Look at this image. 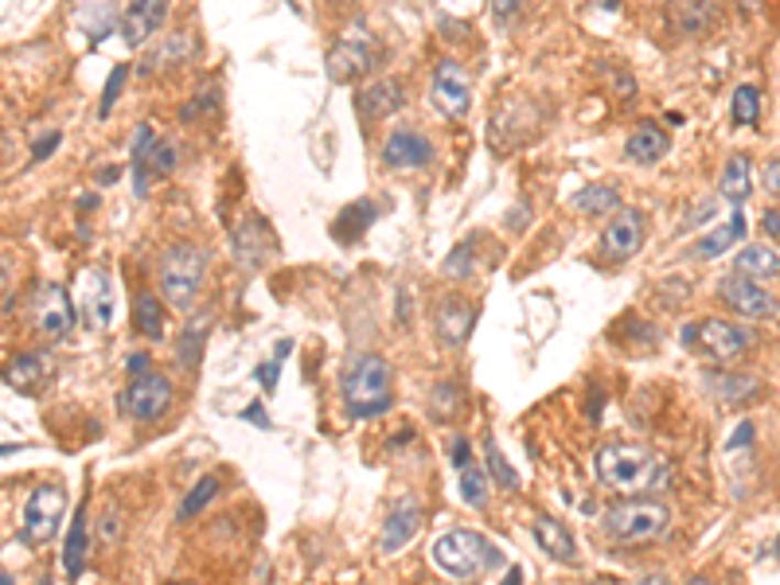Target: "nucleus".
<instances>
[{"label":"nucleus","instance_id":"obj_1","mask_svg":"<svg viewBox=\"0 0 780 585\" xmlns=\"http://www.w3.org/2000/svg\"><path fill=\"white\" fill-rule=\"evenodd\" d=\"M391 383H395V371L383 355H360L352 360V367L343 371L340 390H343V406H348V418H375V413H386L395 395H391Z\"/></svg>","mask_w":780,"mask_h":585},{"label":"nucleus","instance_id":"obj_2","mask_svg":"<svg viewBox=\"0 0 780 585\" xmlns=\"http://www.w3.org/2000/svg\"><path fill=\"white\" fill-rule=\"evenodd\" d=\"M597 476L613 492H644L668 484L663 461L644 445H605L597 453Z\"/></svg>","mask_w":780,"mask_h":585},{"label":"nucleus","instance_id":"obj_3","mask_svg":"<svg viewBox=\"0 0 780 585\" xmlns=\"http://www.w3.org/2000/svg\"><path fill=\"white\" fill-rule=\"evenodd\" d=\"M433 562H438L441 574H449L453 582H472V577L484 574V570L499 566L504 554H499L496 542H488L481 531L453 527V531H446L433 542Z\"/></svg>","mask_w":780,"mask_h":585},{"label":"nucleus","instance_id":"obj_4","mask_svg":"<svg viewBox=\"0 0 780 585\" xmlns=\"http://www.w3.org/2000/svg\"><path fill=\"white\" fill-rule=\"evenodd\" d=\"M204 274H207V250L191 246V242L172 246L161 258V269H156L161 297L172 309H191L199 297V285H204Z\"/></svg>","mask_w":780,"mask_h":585},{"label":"nucleus","instance_id":"obj_5","mask_svg":"<svg viewBox=\"0 0 780 585\" xmlns=\"http://www.w3.org/2000/svg\"><path fill=\"white\" fill-rule=\"evenodd\" d=\"M671 523V511L656 499H625L605 511V534L620 547H644V542L660 539Z\"/></svg>","mask_w":780,"mask_h":585},{"label":"nucleus","instance_id":"obj_6","mask_svg":"<svg viewBox=\"0 0 780 585\" xmlns=\"http://www.w3.org/2000/svg\"><path fill=\"white\" fill-rule=\"evenodd\" d=\"M683 340L695 344L699 355L718 363V367H734V363L746 360V352L754 347V332H749V328L734 324V320H718V317H706L699 320L695 328H686Z\"/></svg>","mask_w":780,"mask_h":585},{"label":"nucleus","instance_id":"obj_7","mask_svg":"<svg viewBox=\"0 0 780 585\" xmlns=\"http://www.w3.org/2000/svg\"><path fill=\"white\" fill-rule=\"evenodd\" d=\"M67 516V488L59 481H47L40 488H32L24 504V516H20V539L28 547H43L59 534V523Z\"/></svg>","mask_w":780,"mask_h":585},{"label":"nucleus","instance_id":"obj_8","mask_svg":"<svg viewBox=\"0 0 780 585\" xmlns=\"http://www.w3.org/2000/svg\"><path fill=\"white\" fill-rule=\"evenodd\" d=\"M32 328L40 340H63L75 328V305H70V292L63 285H43L32 301Z\"/></svg>","mask_w":780,"mask_h":585},{"label":"nucleus","instance_id":"obj_9","mask_svg":"<svg viewBox=\"0 0 780 585\" xmlns=\"http://www.w3.org/2000/svg\"><path fill=\"white\" fill-rule=\"evenodd\" d=\"M718 297L726 309H734L738 317H749V320H769L780 312L777 297L765 292L761 282H749V277H741V274L726 277V282L718 285Z\"/></svg>","mask_w":780,"mask_h":585},{"label":"nucleus","instance_id":"obj_10","mask_svg":"<svg viewBox=\"0 0 780 585\" xmlns=\"http://www.w3.org/2000/svg\"><path fill=\"white\" fill-rule=\"evenodd\" d=\"M125 410L129 418H138V422H156V418H164V410L172 406V383L164 379V375H141V379H133L125 387Z\"/></svg>","mask_w":780,"mask_h":585},{"label":"nucleus","instance_id":"obj_11","mask_svg":"<svg viewBox=\"0 0 780 585\" xmlns=\"http://www.w3.org/2000/svg\"><path fill=\"white\" fill-rule=\"evenodd\" d=\"M371 63H375V52H371V40L367 32H348L336 40V47L328 52V75L336 78V82H352V78L367 75Z\"/></svg>","mask_w":780,"mask_h":585},{"label":"nucleus","instance_id":"obj_12","mask_svg":"<svg viewBox=\"0 0 780 585\" xmlns=\"http://www.w3.org/2000/svg\"><path fill=\"white\" fill-rule=\"evenodd\" d=\"M78 309H83L90 328H110L113 324V282L106 269H86L78 282Z\"/></svg>","mask_w":780,"mask_h":585},{"label":"nucleus","instance_id":"obj_13","mask_svg":"<svg viewBox=\"0 0 780 585\" xmlns=\"http://www.w3.org/2000/svg\"><path fill=\"white\" fill-rule=\"evenodd\" d=\"M644 216L640 211H633V207H625V211H617V216L609 219V227L601 231V246H605V254H609L613 262H628L636 254V250L644 246Z\"/></svg>","mask_w":780,"mask_h":585},{"label":"nucleus","instance_id":"obj_14","mask_svg":"<svg viewBox=\"0 0 780 585\" xmlns=\"http://www.w3.org/2000/svg\"><path fill=\"white\" fill-rule=\"evenodd\" d=\"M469 98L472 90L464 70L453 59H441L438 70H433V102H438V110L449 113V118H464L469 113Z\"/></svg>","mask_w":780,"mask_h":585},{"label":"nucleus","instance_id":"obj_15","mask_svg":"<svg viewBox=\"0 0 780 585\" xmlns=\"http://www.w3.org/2000/svg\"><path fill=\"white\" fill-rule=\"evenodd\" d=\"M433 161V145H429L421 133L398 130L386 137L383 145V164L386 168H398V173H410V168H426Z\"/></svg>","mask_w":780,"mask_h":585},{"label":"nucleus","instance_id":"obj_16","mask_svg":"<svg viewBox=\"0 0 780 585\" xmlns=\"http://www.w3.org/2000/svg\"><path fill=\"white\" fill-rule=\"evenodd\" d=\"M418 527H421V504L414 496H403L395 508H391V516H386V523H383V554L403 551L406 542H414Z\"/></svg>","mask_w":780,"mask_h":585},{"label":"nucleus","instance_id":"obj_17","mask_svg":"<svg viewBox=\"0 0 780 585\" xmlns=\"http://www.w3.org/2000/svg\"><path fill=\"white\" fill-rule=\"evenodd\" d=\"M168 16V0H133L121 16V35H125L129 47H141L156 27Z\"/></svg>","mask_w":780,"mask_h":585},{"label":"nucleus","instance_id":"obj_18","mask_svg":"<svg viewBox=\"0 0 780 585\" xmlns=\"http://www.w3.org/2000/svg\"><path fill=\"white\" fill-rule=\"evenodd\" d=\"M47 375H52V355L28 352V355H17V360L9 363L4 383H9L12 390H20V395H35V390L47 383Z\"/></svg>","mask_w":780,"mask_h":585},{"label":"nucleus","instance_id":"obj_19","mask_svg":"<svg viewBox=\"0 0 780 585\" xmlns=\"http://www.w3.org/2000/svg\"><path fill=\"white\" fill-rule=\"evenodd\" d=\"M703 387L711 390L718 402H734V406L761 395V379H754V375H734V371H706Z\"/></svg>","mask_w":780,"mask_h":585},{"label":"nucleus","instance_id":"obj_20","mask_svg":"<svg viewBox=\"0 0 780 585\" xmlns=\"http://www.w3.org/2000/svg\"><path fill=\"white\" fill-rule=\"evenodd\" d=\"M403 106V87H398L395 78H378L355 98V118L360 121H375V118H386V113H395Z\"/></svg>","mask_w":780,"mask_h":585},{"label":"nucleus","instance_id":"obj_21","mask_svg":"<svg viewBox=\"0 0 780 585\" xmlns=\"http://www.w3.org/2000/svg\"><path fill=\"white\" fill-rule=\"evenodd\" d=\"M535 542H539V551L547 554V559L567 562V566H574V562H578V542H574V534H570L567 527L558 523V519H550V516H539V519H535Z\"/></svg>","mask_w":780,"mask_h":585},{"label":"nucleus","instance_id":"obj_22","mask_svg":"<svg viewBox=\"0 0 780 585\" xmlns=\"http://www.w3.org/2000/svg\"><path fill=\"white\" fill-rule=\"evenodd\" d=\"M668 16L683 35H703L718 20V0H668Z\"/></svg>","mask_w":780,"mask_h":585},{"label":"nucleus","instance_id":"obj_23","mask_svg":"<svg viewBox=\"0 0 780 585\" xmlns=\"http://www.w3.org/2000/svg\"><path fill=\"white\" fill-rule=\"evenodd\" d=\"M668 148H671V137L656 125V121H640L625 141L628 161H640V164H656L660 156H668Z\"/></svg>","mask_w":780,"mask_h":585},{"label":"nucleus","instance_id":"obj_24","mask_svg":"<svg viewBox=\"0 0 780 585\" xmlns=\"http://www.w3.org/2000/svg\"><path fill=\"white\" fill-rule=\"evenodd\" d=\"M266 231L270 227L262 223L257 216H246L231 231V246H234V254H239V262L246 269H254L257 262H262V254H266Z\"/></svg>","mask_w":780,"mask_h":585},{"label":"nucleus","instance_id":"obj_25","mask_svg":"<svg viewBox=\"0 0 780 585\" xmlns=\"http://www.w3.org/2000/svg\"><path fill=\"white\" fill-rule=\"evenodd\" d=\"M734 274L749 277V282H772L780 274V254L765 242H754L734 258Z\"/></svg>","mask_w":780,"mask_h":585},{"label":"nucleus","instance_id":"obj_26","mask_svg":"<svg viewBox=\"0 0 780 585\" xmlns=\"http://www.w3.org/2000/svg\"><path fill=\"white\" fill-rule=\"evenodd\" d=\"M472 324H476V312H472L469 305H464V301H441V309H438V336H441V344H449V347L464 344V340H469V332H472Z\"/></svg>","mask_w":780,"mask_h":585},{"label":"nucleus","instance_id":"obj_27","mask_svg":"<svg viewBox=\"0 0 780 585\" xmlns=\"http://www.w3.org/2000/svg\"><path fill=\"white\" fill-rule=\"evenodd\" d=\"M375 203H371V199H360V203H348L340 211V216H336V223H332V231H336V239L340 242H352V239H360L363 231H367L371 223H375Z\"/></svg>","mask_w":780,"mask_h":585},{"label":"nucleus","instance_id":"obj_28","mask_svg":"<svg viewBox=\"0 0 780 585\" xmlns=\"http://www.w3.org/2000/svg\"><path fill=\"white\" fill-rule=\"evenodd\" d=\"M722 199L734 203L738 211L749 199V156L746 153H734L726 161V173H722Z\"/></svg>","mask_w":780,"mask_h":585},{"label":"nucleus","instance_id":"obj_29","mask_svg":"<svg viewBox=\"0 0 780 585\" xmlns=\"http://www.w3.org/2000/svg\"><path fill=\"white\" fill-rule=\"evenodd\" d=\"M574 211L578 216H609V211H617L620 207V196L617 188H609V184H590V188L574 191Z\"/></svg>","mask_w":780,"mask_h":585},{"label":"nucleus","instance_id":"obj_30","mask_svg":"<svg viewBox=\"0 0 780 585\" xmlns=\"http://www.w3.org/2000/svg\"><path fill=\"white\" fill-rule=\"evenodd\" d=\"M746 234V216L741 211H734V219L729 223H722V227H714L711 234H703V242H699V258H718V254H726L734 242Z\"/></svg>","mask_w":780,"mask_h":585},{"label":"nucleus","instance_id":"obj_31","mask_svg":"<svg viewBox=\"0 0 780 585\" xmlns=\"http://www.w3.org/2000/svg\"><path fill=\"white\" fill-rule=\"evenodd\" d=\"M86 547H90V534H86V511L78 508L75 523H70L67 531V542H63V570H67V577H78L86 566Z\"/></svg>","mask_w":780,"mask_h":585},{"label":"nucleus","instance_id":"obj_32","mask_svg":"<svg viewBox=\"0 0 780 585\" xmlns=\"http://www.w3.org/2000/svg\"><path fill=\"white\" fill-rule=\"evenodd\" d=\"M488 481H492V476L484 473V468H476V465L461 468V481H457V488H461V499L469 504V508H484V504H488Z\"/></svg>","mask_w":780,"mask_h":585},{"label":"nucleus","instance_id":"obj_33","mask_svg":"<svg viewBox=\"0 0 780 585\" xmlns=\"http://www.w3.org/2000/svg\"><path fill=\"white\" fill-rule=\"evenodd\" d=\"M204 340H207V320H191L188 332L176 340V355H180L184 371H196L199 355H204Z\"/></svg>","mask_w":780,"mask_h":585},{"label":"nucleus","instance_id":"obj_34","mask_svg":"<svg viewBox=\"0 0 780 585\" xmlns=\"http://www.w3.org/2000/svg\"><path fill=\"white\" fill-rule=\"evenodd\" d=\"M215 492H219V481H215V476H204V481H199L196 488H191L188 496L180 499V511H176V519H180V523H191V519H196L199 511H204L207 504L215 499Z\"/></svg>","mask_w":780,"mask_h":585},{"label":"nucleus","instance_id":"obj_35","mask_svg":"<svg viewBox=\"0 0 780 585\" xmlns=\"http://www.w3.org/2000/svg\"><path fill=\"white\" fill-rule=\"evenodd\" d=\"M138 332H145L149 340L164 336V309L153 292H141L138 297Z\"/></svg>","mask_w":780,"mask_h":585},{"label":"nucleus","instance_id":"obj_36","mask_svg":"<svg viewBox=\"0 0 780 585\" xmlns=\"http://www.w3.org/2000/svg\"><path fill=\"white\" fill-rule=\"evenodd\" d=\"M734 125H757V118H761V90L757 87H738L734 90Z\"/></svg>","mask_w":780,"mask_h":585},{"label":"nucleus","instance_id":"obj_37","mask_svg":"<svg viewBox=\"0 0 780 585\" xmlns=\"http://www.w3.org/2000/svg\"><path fill=\"white\" fill-rule=\"evenodd\" d=\"M484 456H488V476L499 484V488H504V492H515V488H519V476H515V468L507 465L504 453H499L496 441H492V438L484 441Z\"/></svg>","mask_w":780,"mask_h":585},{"label":"nucleus","instance_id":"obj_38","mask_svg":"<svg viewBox=\"0 0 780 585\" xmlns=\"http://www.w3.org/2000/svg\"><path fill=\"white\" fill-rule=\"evenodd\" d=\"M472 250H476V239H464L461 246H453V254H449L441 269H446L449 277H469L472 266H476V262H472Z\"/></svg>","mask_w":780,"mask_h":585},{"label":"nucleus","instance_id":"obj_39","mask_svg":"<svg viewBox=\"0 0 780 585\" xmlns=\"http://www.w3.org/2000/svg\"><path fill=\"white\" fill-rule=\"evenodd\" d=\"M172 168H176V148H172L168 141H156L153 153H149L145 173H149V176H168Z\"/></svg>","mask_w":780,"mask_h":585},{"label":"nucleus","instance_id":"obj_40","mask_svg":"<svg viewBox=\"0 0 780 585\" xmlns=\"http://www.w3.org/2000/svg\"><path fill=\"white\" fill-rule=\"evenodd\" d=\"M125 75H129V67H113V75H110V82H106V90H102V118H110V110H113V102H118V95H121V87H125Z\"/></svg>","mask_w":780,"mask_h":585},{"label":"nucleus","instance_id":"obj_41","mask_svg":"<svg viewBox=\"0 0 780 585\" xmlns=\"http://www.w3.org/2000/svg\"><path fill=\"white\" fill-rule=\"evenodd\" d=\"M55 148H59V133H55V130L40 133V137L32 141V164H40L43 156H52Z\"/></svg>","mask_w":780,"mask_h":585},{"label":"nucleus","instance_id":"obj_42","mask_svg":"<svg viewBox=\"0 0 780 585\" xmlns=\"http://www.w3.org/2000/svg\"><path fill=\"white\" fill-rule=\"evenodd\" d=\"M749 445H754V422H738V430L729 433L726 449L729 453H741V449H749Z\"/></svg>","mask_w":780,"mask_h":585},{"label":"nucleus","instance_id":"obj_43","mask_svg":"<svg viewBox=\"0 0 780 585\" xmlns=\"http://www.w3.org/2000/svg\"><path fill=\"white\" fill-rule=\"evenodd\" d=\"M184 52H188V40H184V35H180V40H168V47H161V55H156L153 67H164V63H176Z\"/></svg>","mask_w":780,"mask_h":585},{"label":"nucleus","instance_id":"obj_44","mask_svg":"<svg viewBox=\"0 0 780 585\" xmlns=\"http://www.w3.org/2000/svg\"><path fill=\"white\" fill-rule=\"evenodd\" d=\"M469 456H472L469 441L453 438V445H449V461H453V468H469Z\"/></svg>","mask_w":780,"mask_h":585},{"label":"nucleus","instance_id":"obj_45","mask_svg":"<svg viewBox=\"0 0 780 585\" xmlns=\"http://www.w3.org/2000/svg\"><path fill=\"white\" fill-rule=\"evenodd\" d=\"M277 371H282V360H274L270 367L262 363V367H257V383H262L266 390H274L277 387Z\"/></svg>","mask_w":780,"mask_h":585},{"label":"nucleus","instance_id":"obj_46","mask_svg":"<svg viewBox=\"0 0 780 585\" xmlns=\"http://www.w3.org/2000/svg\"><path fill=\"white\" fill-rule=\"evenodd\" d=\"M242 418H246L250 426H257V430H270V418H266V410H262V402L246 406V410H242Z\"/></svg>","mask_w":780,"mask_h":585},{"label":"nucleus","instance_id":"obj_47","mask_svg":"<svg viewBox=\"0 0 780 585\" xmlns=\"http://www.w3.org/2000/svg\"><path fill=\"white\" fill-rule=\"evenodd\" d=\"M765 188H769L772 196H780V156L765 164Z\"/></svg>","mask_w":780,"mask_h":585},{"label":"nucleus","instance_id":"obj_48","mask_svg":"<svg viewBox=\"0 0 780 585\" xmlns=\"http://www.w3.org/2000/svg\"><path fill=\"white\" fill-rule=\"evenodd\" d=\"M488 4H492V12H496L499 20H507L512 12H519V4H524V0H488Z\"/></svg>","mask_w":780,"mask_h":585},{"label":"nucleus","instance_id":"obj_49","mask_svg":"<svg viewBox=\"0 0 780 585\" xmlns=\"http://www.w3.org/2000/svg\"><path fill=\"white\" fill-rule=\"evenodd\" d=\"M761 227H765V234H769V239H777V234H780V211H765Z\"/></svg>","mask_w":780,"mask_h":585},{"label":"nucleus","instance_id":"obj_50","mask_svg":"<svg viewBox=\"0 0 780 585\" xmlns=\"http://www.w3.org/2000/svg\"><path fill=\"white\" fill-rule=\"evenodd\" d=\"M125 371L129 375H149V355H129Z\"/></svg>","mask_w":780,"mask_h":585},{"label":"nucleus","instance_id":"obj_51","mask_svg":"<svg viewBox=\"0 0 780 585\" xmlns=\"http://www.w3.org/2000/svg\"><path fill=\"white\" fill-rule=\"evenodd\" d=\"M118 176H121V168H113V164H110V168H102V173H98V180H102V184H118Z\"/></svg>","mask_w":780,"mask_h":585},{"label":"nucleus","instance_id":"obj_52","mask_svg":"<svg viewBox=\"0 0 780 585\" xmlns=\"http://www.w3.org/2000/svg\"><path fill=\"white\" fill-rule=\"evenodd\" d=\"M741 4V12H746V16H754V12H761V0H738Z\"/></svg>","mask_w":780,"mask_h":585},{"label":"nucleus","instance_id":"obj_53","mask_svg":"<svg viewBox=\"0 0 780 585\" xmlns=\"http://www.w3.org/2000/svg\"><path fill=\"white\" fill-rule=\"evenodd\" d=\"M504 585H524V574H519V570H507Z\"/></svg>","mask_w":780,"mask_h":585},{"label":"nucleus","instance_id":"obj_54","mask_svg":"<svg viewBox=\"0 0 780 585\" xmlns=\"http://www.w3.org/2000/svg\"><path fill=\"white\" fill-rule=\"evenodd\" d=\"M686 585H714V582H711V577H691Z\"/></svg>","mask_w":780,"mask_h":585},{"label":"nucleus","instance_id":"obj_55","mask_svg":"<svg viewBox=\"0 0 780 585\" xmlns=\"http://www.w3.org/2000/svg\"><path fill=\"white\" fill-rule=\"evenodd\" d=\"M644 585H663V577H660V574H652V577H648V582H644Z\"/></svg>","mask_w":780,"mask_h":585},{"label":"nucleus","instance_id":"obj_56","mask_svg":"<svg viewBox=\"0 0 780 585\" xmlns=\"http://www.w3.org/2000/svg\"><path fill=\"white\" fill-rule=\"evenodd\" d=\"M0 585H12V574H4V577H0Z\"/></svg>","mask_w":780,"mask_h":585},{"label":"nucleus","instance_id":"obj_57","mask_svg":"<svg viewBox=\"0 0 780 585\" xmlns=\"http://www.w3.org/2000/svg\"><path fill=\"white\" fill-rule=\"evenodd\" d=\"M289 4H293V9H297V0H289Z\"/></svg>","mask_w":780,"mask_h":585}]
</instances>
